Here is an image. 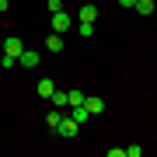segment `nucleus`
Instances as JSON below:
<instances>
[{"label":"nucleus","mask_w":157,"mask_h":157,"mask_svg":"<svg viewBox=\"0 0 157 157\" xmlns=\"http://www.w3.org/2000/svg\"><path fill=\"white\" fill-rule=\"evenodd\" d=\"M0 67H4V70H11V67H17V59H14V56H7V52H4V56H0Z\"/></svg>","instance_id":"obj_15"},{"label":"nucleus","mask_w":157,"mask_h":157,"mask_svg":"<svg viewBox=\"0 0 157 157\" xmlns=\"http://www.w3.org/2000/svg\"><path fill=\"white\" fill-rule=\"evenodd\" d=\"M133 7H136L140 14H154V11H157V0H136Z\"/></svg>","instance_id":"obj_8"},{"label":"nucleus","mask_w":157,"mask_h":157,"mask_svg":"<svg viewBox=\"0 0 157 157\" xmlns=\"http://www.w3.org/2000/svg\"><path fill=\"white\" fill-rule=\"evenodd\" d=\"M35 91H39V94H42V98H52V91H56V84H52V80H49V77H42V80H39V84H35Z\"/></svg>","instance_id":"obj_7"},{"label":"nucleus","mask_w":157,"mask_h":157,"mask_svg":"<svg viewBox=\"0 0 157 157\" xmlns=\"http://www.w3.org/2000/svg\"><path fill=\"white\" fill-rule=\"evenodd\" d=\"M70 119H73V122H80V126H84L87 119H91V112H87L84 105H73V108H70Z\"/></svg>","instance_id":"obj_6"},{"label":"nucleus","mask_w":157,"mask_h":157,"mask_svg":"<svg viewBox=\"0 0 157 157\" xmlns=\"http://www.w3.org/2000/svg\"><path fill=\"white\" fill-rule=\"evenodd\" d=\"M7 7H11V0H0V14H4V11H7Z\"/></svg>","instance_id":"obj_17"},{"label":"nucleus","mask_w":157,"mask_h":157,"mask_svg":"<svg viewBox=\"0 0 157 157\" xmlns=\"http://www.w3.org/2000/svg\"><path fill=\"white\" fill-rule=\"evenodd\" d=\"M45 7H49V14H52V11H63V4H59V0H45Z\"/></svg>","instance_id":"obj_16"},{"label":"nucleus","mask_w":157,"mask_h":157,"mask_svg":"<svg viewBox=\"0 0 157 157\" xmlns=\"http://www.w3.org/2000/svg\"><path fill=\"white\" fill-rule=\"evenodd\" d=\"M94 17H98V7H91V4L80 7V21H94Z\"/></svg>","instance_id":"obj_11"},{"label":"nucleus","mask_w":157,"mask_h":157,"mask_svg":"<svg viewBox=\"0 0 157 157\" xmlns=\"http://www.w3.org/2000/svg\"><path fill=\"white\" fill-rule=\"evenodd\" d=\"M119 4H122V7H133V4H136V0H119Z\"/></svg>","instance_id":"obj_18"},{"label":"nucleus","mask_w":157,"mask_h":157,"mask_svg":"<svg viewBox=\"0 0 157 157\" xmlns=\"http://www.w3.org/2000/svg\"><path fill=\"white\" fill-rule=\"evenodd\" d=\"M45 49H49V52H63V39H59L56 32H52L49 39H45Z\"/></svg>","instance_id":"obj_9"},{"label":"nucleus","mask_w":157,"mask_h":157,"mask_svg":"<svg viewBox=\"0 0 157 157\" xmlns=\"http://www.w3.org/2000/svg\"><path fill=\"white\" fill-rule=\"evenodd\" d=\"M80 35H84V39H87V35H94V21H80Z\"/></svg>","instance_id":"obj_14"},{"label":"nucleus","mask_w":157,"mask_h":157,"mask_svg":"<svg viewBox=\"0 0 157 157\" xmlns=\"http://www.w3.org/2000/svg\"><path fill=\"white\" fill-rule=\"evenodd\" d=\"M59 119H63V112H59V108H52V112L45 115V122H49V129H52V133H56V126H59Z\"/></svg>","instance_id":"obj_12"},{"label":"nucleus","mask_w":157,"mask_h":157,"mask_svg":"<svg viewBox=\"0 0 157 157\" xmlns=\"http://www.w3.org/2000/svg\"><path fill=\"white\" fill-rule=\"evenodd\" d=\"M52 105H56V108H67V91H52Z\"/></svg>","instance_id":"obj_13"},{"label":"nucleus","mask_w":157,"mask_h":157,"mask_svg":"<svg viewBox=\"0 0 157 157\" xmlns=\"http://www.w3.org/2000/svg\"><path fill=\"white\" fill-rule=\"evenodd\" d=\"M21 49H25V42L21 39H17V35H7V42H4V52H7V56H21Z\"/></svg>","instance_id":"obj_4"},{"label":"nucleus","mask_w":157,"mask_h":157,"mask_svg":"<svg viewBox=\"0 0 157 157\" xmlns=\"http://www.w3.org/2000/svg\"><path fill=\"white\" fill-rule=\"evenodd\" d=\"M77 129H80V122H73L70 115H63V119H59V126H56V136L70 140V136H77Z\"/></svg>","instance_id":"obj_2"},{"label":"nucleus","mask_w":157,"mask_h":157,"mask_svg":"<svg viewBox=\"0 0 157 157\" xmlns=\"http://www.w3.org/2000/svg\"><path fill=\"white\" fill-rule=\"evenodd\" d=\"M84 108H87V112H91V115H98V112H105V101H101V98H94V94H91V98H84Z\"/></svg>","instance_id":"obj_5"},{"label":"nucleus","mask_w":157,"mask_h":157,"mask_svg":"<svg viewBox=\"0 0 157 157\" xmlns=\"http://www.w3.org/2000/svg\"><path fill=\"white\" fill-rule=\"evenodd\" d=\"M70 25H73V17L67 11H52V32L63 35V32H70Z\"/></svg>","instance_id":"obj_1"},{"label":"nucleus","mask_w":157,"mask_h":157,"mask_svg":"<svg viewBox=\"0 0 157 157\" xmlns=\"http://www.w3.org/2000/svg\"><path fill=\"white\" fill-rule=\"evenodd\" d=\"M17 67H39V52H35V49H28V45H25V49H21V56H17Z\"/></svg>","instance_id":"obj_3"},{"label":"nucleus","mask_w":157,"mask_h":157,"mask_svg":"<svg viewBox=\"0 0 157 157\" xmlns=\"http://www.w3.org/2000/svg\"><path fill=\"white\" fill-rule=\"evenodd\" d=\"M84 98H87L84 91H67V105H70V108H73V105H84Z\"/></svg>","instance_id":"obj_10"}]
</instances>
